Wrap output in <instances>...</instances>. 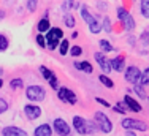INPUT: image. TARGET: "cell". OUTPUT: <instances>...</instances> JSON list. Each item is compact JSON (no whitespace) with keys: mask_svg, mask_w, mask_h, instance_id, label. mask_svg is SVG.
I'll return each mask as SVG.
<instances>
[{"mask_svg":"<svg viewBox=\"0 0 149 136\" xmlns=\"http://www.w3.org/2000/svg\"><path fill=\"white\" fill-rule=\"evenodd\" d=\"M81 16H83L84 22H86L87 26H89L91 33H98V32L102 30L100 22H98V21H97V19H95V17L91 14V11L87 10V6H83V8H81Z\"/></svg>","mask_w":149,"mask_h":136,"instance_id":"cell-1","label":"cell"},{"mask_svg":"<svg viewBox=\"0 0 149 136\" xmlns=\"http://www.w3.org/2000/svg\"><path fill=\"white\" fill-rule=\"evenodd\" d=\"M95 119V124H97L98 130L103 131V133H111L113 131V122L109 120V117L106 116L105 112H100V111H97L94 116Z\"/></svg>","mask_w":149,"mask_h":136,"instance_id":"cell-2","label":"cell"},{"mask_svg":"<svg viewBox=\"0 0 149 136\" xmlns=\"http://www.w3.org/2000/svg\"><path fill=\"white\" fill-rule=\"evenodd\" d=\"M62 37H63V32L59 27H51L48 30V35H46V46L49 49H56Z\"/></svg>","mask_w":149,"mask_h":136,"instance_id":"cell-3","label":"cell"},{"mask_svg":"<svg viewBox=\"0 0 149 136\" xmlns=\"http://www.w3.org/2000/svg\"><path fill=\"white\" fill-rule=\"evenodd\" d=\"M26 96L30 101H43L46 96V90L41 85H29L26 89Z\"/></svg>","mask_w":149,"mask_h":136,"instance_id":"cell-4","label":"cell"},{"mask_svg":"<svg viewBox=\"0 0 149 136\" xmlns=\"http://www.w3.org/2000/svg\"><path fill=\"white\" fill-rule=\"evenodd\" d=\"M118 17H119V21L122 22V26H124V28H125L127 32L135 30V21H133L132 14L127 11L125 8H122V6L118 8Z\"/></svg>","mask_w":149,"mask_h":136,"instance_id":"cell-5","label":"cell"},{"mask_svg":"<svg viewBox=\"0 0 149 136\" xmlns=\"http://www.w3.org/2000/svg\"><path fill=\"white\" fill-rule=\"evenodd\" d=\"M120 125H122V128H125V130L148 131V124L141 122V120H138V119H129V117H125V119L120 120Z\"/></svg>","mask_w":149,"mask_h":136,"instance_id":"cell-6","label":"cell"},{"mask_svg":"<svg viewBox=\"0 0 149 136\" xmlns=\"http://www.w3.org/2000/svg\"><path fill=\"white\" fill-rule=\"evenodd\" d=\"M57 90H59V94H57L59 100H62L63 103H68V105H76L78 103V96L73 90H70L67 87H59Z\"/></svg>","mask_w":149,"mask_h":136,"instance_id":"cell-7","label":"cell"},{"mask_svg":"<svg viewBox=\"0 0 149 136\" xmlns=\"http://www.w3.org/2000/svg\"><path fill=\"white\" fill-rule=\"evenodd\" d=\"M40 73L43 74V78L49 82V85L57 90V89H59V79H57V76L54 74V71H51L49 68H46L45 65H41L40 67Z\"/></svg>","mask_w":149,"mask_h":136,"instance_id":"cell-8","label":"cell"},{"mask_svg":"<svg viewBox=\"0 0 149 136\" xmlns=\"http://www.w3.org/2000/svg\"><path fill=\"white\" fill-rule=\"evenodd\" d=\"M141 74L143 73L140 71V68L132 65L125 70V81L130 84H138V82H141Z\"/></svg>","mask_w":149,"mask_h":136,"instance_id":"cell-9","label":"cell"},{"mask_svg":"<svg viewBox=\"0 0 149 136\" xmlns=\"http://www.w3.org/2000/svg\"><path fill=\"white\" fill-rule=\"evenodd\" d=\"M94 59H95V62L100 65V68L105 71V73L113 71V68H111V60L106 59V57L103 56V52H95V54H94Z\"/></svg>","mask_w":149,"mask_h":136,"instance_id":"cell-10","label":"cell"},{"mask_svg":"<svg viewBox=\"0 0 149 136\" xmlns=\"http://www.w3.org/2000/svg\"><path fill=\"white\" fill-rule=\"evenodd\" d=\"M73 127H74V131L78 135H87V122L81 116L73 117Z\"/></svg>","mask_w":149,"mask_h":136,"instance_id":"cell-11","label":"cell"},{"mask_svg":"<svg viewBox=\"0 0 149 136\" xmlns=\"http://www.w3.org/2000/svg\"><path fill=\"white\" fill-rule=\"evenodd\" d=\"M52 127H54L56 133L60 135V136H68L70 135V127H68V124H67L63 119H56Z\"/></svg>","mask_w":149,"mask_h":136,"instance_id":"cell-12","label":"cell"},{"mask_svg":"<svg viewBox=\"0 0 149 136\" xmlns=\"http://www.w3.org/2000/svg\"><path fill=\"white\" fill-rule=\"evenodd\" d=\"M24 114H26V117L30 120L38 119V117L41 116V108L37 105H26L24 106Z\"/></svg>","mask_w":149,"mask_h":136,"instance_id":"cell-13","label":"cell"},{"mask_svg":"<svg viewBox=\"0 0 149 136\" xmlns=\"http://www.w3.org/2000/svg\"><path fill=\"white\" fill-rule=\"evenodd\" d=\"M2 135L3 136H27V133L19 127H13V125H8L2 130Z\"/></svg>","mask_w":149,"mask_h":136,"instance_id":"cell-14","label":"cell"},{"mask_svg":"<svg viewBox=\"0 0 149 136\" xmlns=\"http://www.w3.org/2000/svg\"><path fill=\"white\" fill-rule=\"evenodd\" d=\"M33 136H52V128L48 124H41L35 128Z\"/></svg>","mask_w":149,"mask_h":136,"instance_id":"cell-15","label":"cell"},{"mask_svg":"<svg viewBox=\"0 0 149 136\" xmlns=\"http://www.w3.org/2000/svg\"><path fill=\"white\" fill-rule=\"evenodd\" d=\"M124 103H125V106H129V109L133 111V112H140V111L143 109L140 105H138L136 100H133L130 95H125V96H124Z\"/></svg>","mask_w":149,"mask_h":136,"instance_id":"cell-16","label":"cell"},{"mask_svg":"<svg viewBox=\"0 0 149 136\" xmlns=\"http://www.w3.org/2000/svg\"><path fill=\"white\" fill-rule=\"evenodd\" d=\"M124 63H125V56H118L111 60V68L114 71H122L124 70Z\"/></svg>","mask_w":149,"mask_h":136,"instance_id":"cell-17","label":"cell"},{"mask_svg":"<svg viewBox=\"0 0 149 136\" xmlns=\"http://www.w3.org/2000/svg\"><path fill=\"white\" fill-rule=\"evenodd\" d=\"M76 70H79V71H84V73H92L94 71V67L91 65L89 62H74V65H73Z\"/></svg>","mask_w":149,"mask_h":136,"instance_id":"cell-18","label":"cell"},{"mask_svg":"<svg viewBox=\"0 0 149 136\" xmlns=\"http://www.w3.org/2000/svg\"><path fill=\"white\" fill-rule=\"evenodd\" d=\"M37 28H38V32H40V33H46V32L51 28V22H49L48 17H43V19H40V22H38Z\"/></svg>","mask_w":149,"mask_h":136,"instance_id":"cell-19","label":"cell"},{"mask_svg":"<svg viewBox=\"0 0 149 136\" xmlns=\"http://www.w3.org/2000/svg\"><path fill=\"white\" fill-rule=\"evenodd\" d=\"M98 81H100L106 89H113V87H114V82H113L108 76H106V73H105V74H100V76H98Z\"/></svg>","mask_w":149,"mask_h":136,"instance_id":"cell-20","label":"cell"},{"mask_svg":"<svg viewBox=\"0 0 149 136\" xmlns=\"http://www.w3.org/2000/svg\"><path fill=\"white\" fill-rule=\"evenodd\" d=\"M133 92L136 94L140 98H148V95H146V92H144V89H143V84L141 82H138V84H133Z\"/></svg>","mask_w":149,"mask_h":136,"instance_id":"cell-21","label":"cell"},{"mask_svg":"<svg viewBox=\"0 0 149 136\" xmlns=\"http://www.w3.org/2000/svg\"><path fill=\"white\" fill-rule=\"evenodd\" d=\"M98 44H100V49L103 52H111L113 49H114V48H113V44H109L108 40H100V41H98Z\"/></svg>","mask_w":149,"mask_h":136,"instance_id":"cell-22","label":"cell"},{"mask_svg":"<svg viewBox=\"0 0 149 136\" xmlns=\"http://www.w3.org/2000/svg\"><path fill=\"white\" fill-rule=\"evenodd\" d=\"M60 8H62L63 13H68L72 8H74V0H63Z\"/></svg>","mask_w":149,"mask_h":136,"instance_id":"cell-23","label":"cell"},{"mask_svg":"<svg viewBox=\"0 0 149 136\" xmlns=\"http://www.w3.org/2000/svg\"><path fill=\"white\" fill-rule=\"evenodd\" d=\"M141 14L143 17L149 19V0H141Z\"/></svg>","mask_w":149,"mask_h":136,"instance_id":"cell-24","label":"cell"},{"mask_svg":"<svg viewBox=\"0 0 149 136\" xmlns=\"http://www.w3.org/2000/svg\"><path fill=\"white\" fill-rule=\"evenodd\" d=\"M8 46H10L8 38H6L5 35H2V33H0V52L6 51V49H8Z\"/></svg>","mask_w":149,"mask_h":136,"instance_id":"cell-25","label":"cell"},{"mask_svg":"<svg viewBox=\"0 0 149 136\" xmlns=\"http://www.w3.org/2000/svg\"><path fill=\"white\" fill-rule=\"evenodd\" d=\"M10 87L11 89H21V87H24V81L21 79V78H16V79L10 81Z\"/></svg>","mask_w":149,"mask_h":136,"instance_id":"cell-26","label":"cell"},{"mask_svg":"<svg viewBox=\"0 0 149 136\" xmlns=\"http://www.w3.org/2000/svg\"><path fill=\"white\" fill-rule=\"evenodd\" d=\"M63 21H65V26L73 28L74 24H76V21H74V17L72 16V14H65V17H63Z\"/></svg>","mask_w":149,"mask_h":136,"instance_id":"cell-27","label":"cell"},{"mask_svg":"<svg viewBox=\"0 0 149 136\" xmlns=\"http://www.w3.org/2000/svg\"><path fill=\"white\" fill-rule=\"evenodd\" d=\"M59 52H60V56H65L68 52V41L67 40H62V43L59 44Z\"/></svg>","mask_w":149,"mask_h":136,"instance_id":"cell-28","label":"cell"},{"mask_svg":"<svg viewBox=\"0 0 149 136\" xmlns=\"http://www.w3.org/2000/svg\"><path fill=\"white\" fill-rule=\"evenodd\" d=\"M141 84L143 85H149V68L143 71V74H141Z\"/></svg>","mask_w":149,"mask_h":136,"instance_id":"cell-29","label":"cell"},{"mask_svg":"<svg viewBox=\"0 0 149 136\" xmlns=\"http://www.w3.org/2000/svg\"><path fill=\"white\" fill-rule=\"evenodd\" d=\"M103 30L106 33H111V21H109V17H103Z\"/></svg>","mask_w":149,"mask_h":136,"instance_id":"cell-30","label":"cell"},{"mask_svg":"<svg viewBox=\"0 0 149 136\" xmlns=\"http://www.w3.org/2000/svg\"><path fill=\"white\" fill-rule=\"evenodd\" d=\"M37 5H38V0H29V2H27V10H29L30 13H33L35 10H37Z\"/></svg>","mask_w":149,"mask_h":136,"instance_id":"cell-31","label":"cell"},{"mask_svg":"<svg viewBox=\"0 0 149 136\" xmlns=\"http://www.w3.org/2000/svg\"><path fill=\"white\" fill-rule=\"evenodd\" d=\"M70 54H72L73 57H78V56L83 54V49H81L79 46H73V48L70 49Z\"/></svg>","mask_w":149,"mask_h":136,"instance_id":"cell-32","label":"cell"},{"mask_svg":"<svg viewBox=\"0 0 149 136\" xmlns=\"http://www.w3.org/2000/svg\"><path fill=\"white\" fill-rule=\"evenodd\" d=\"M113 109L116 111V112H119V114H125V106L122 105V103H118L116 106H111Z\"/></svg>","mask_w":149,"mask_h":136,"instance_id":"cell-33","label":"cell"},{"mask_svg":"<svg viewBox=\"0 0 149 136\" xmlns=\"http://www.w3.org/2000/svg\"><path fill=\"white\" fill-rule=\"evenodd\" d=\"M6 111H8V103H6V100L0 98V114L6 112Z\"/></svg>","mask_w":149,"mask_h":136,"instance_id":"cell-34","label":"cell"},{"mask_svg":"<svg viewBox=\"0 0 149 136\" xmlns=\"http://www.w3.org/2000/svg\"><path fill=\"white\" fill-rule=\"evenodd\" d=\"M37 44L40 46V48H46V40H45V37L41 33L37 37Z\"/></svg>","mask_w":149,"mask_h":136,"instance_id":"cell-35","label":"cell"},{"mask_svg":"<svg viewBox=\"0 0 149 136\" xmlns=\"http://www.w3.org/2000/svg\"><path fill=\"white\" fill-rule=\"evenodd\" d=\"M95 101H97V103H100L102 106H105V108H111V105H109V103L106 101V100L100 98V96H97V98H95Z\"/></svg>","mask_w":149,"mask_h":136,"instance_id":"cell-36","label":"cell"},{"mask_svg":"<svg viewBox=\"0 0 149 136\" xmlns=\"http://www.w3.org/2000/svg\"><path fill=\"white\" fill-rule=\"evenodd\" d=\"M140 40L144 43V44H149V32H143L140 37Z\"/></svg>","mask_w":149,"mask_h":136,"instance_id":"cell-37","label":"cell"},{"mask_svg":"<svg viewBox=\"0 0 149 136\" xmlns=\"http://www.w3.org/2000/svg\"><path fill=\"white\" fill-rule=\"evenodd\" d=\"M125 136H136V135H135L133 131H130V130H129V131H125Z\"/></svg>","mask_w":149,"mask_h":136,"instance_id":"cell-38","label":"cell"},{"mask_svg":"<svg viewBox=\"0 0 149 136\" xmlns=\"http://www.w3.org/2000/svg\"><path fill=\"white\" fill-rule=\"evenodd\" d=\"M2 85H3V81H2V78H0V89H2Z\"/></svg>","mask_w":149,"mask_h":136,"instance_id":"cell-39","label":"cell"},{"mask_svg":"<svg viewBox=\"0 0 149 136\" xmlns=\"http://www.w3.org/2000/svg\"><path fill=\"white\" fill-rule=\"evenodd\" d=\"M2 16H3V11H0V19H3V17H2Z\"/></svg>","mask_w":149,"mask_h":136,"instance_id":"cell-40","label":"cell"},{"mask_svg":"<svg viewBox=\"0 0 149 136\" xmlns=\"http://www.w3.org/2000/svg\"><path fill=\"white\" fill-rule=\"evenodd\" d=\"M2 73H3V70H2V68H0V76H2Z\"/></svg>","mask_w":149,"mask_h":136,"instance_id":"cell-41","label":"cell"}]
</instances>
